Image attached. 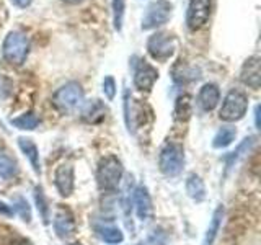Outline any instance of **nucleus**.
<instances>
[{"mask_svg":"<svg viewBox=\"0 0 261 245\" xmlns=\"http://www.w3.org/2000/svg\"><path fill=\"white\" fill-rule=\"evenodd\" d=\"M159 80V70L150 62L141 59L134 67V87L141 92H150Z\"/></svg>","mask_w":261,"mask_h":245,"instance_id":"1a4fd4ad","label":"nucleus"},{"mask_svg":"<svg viewBox=\"0 0 261 245\" xmlns=\"http://www.w3.org/2000/svg\"><path fill=\"white\" fill-rule=\"evenodd\" d=\"M13 206H15L13 211L18 212L24 223H30V220H31V211H30V204L27 203V200H24V198H16Z\"/></svg>","mask_w":261,"mask_h":245,"instance_id":"cd10ccee","label":"nucleus"},{"mask_svg":"<svg viewBox=\"0 0 261 245\" xmlns=\"http://www.w3.org/2000/svg\"><path fill=\"white\" fill-rule=\"evenodd\" d=\"M30 47L31 44L27 33H23L20 30H12L7 33L2 43V56L5 62L15 65V67H20L28 59Z\"/></svg>","mask_w":261,"mask_h":245,"instance_id":"f257e3e1","label":"nucleus"},{"mask_svg":"<svg viewBox=\"0 0 261 245\" xmlns=\"http://www.w3.org/2000/svg\"><path fill=\"white\" fill-rule=\"evenodd\" d=\"M237 137V129L232 128V126H224L220 128L214 139H212V145L216 147V149H224V147L230 145Z\"/></svg>","mask_w":261,"mask_h":245,"instance_id":"412c9836","label":"nucleus"},{"mask_svg":"<svg viewBox=\"0 0 261 245\" xmlns=\"http://www.w3.org/2000/svg\"><path fill=\"white\" fill-rule=\"evenodd\" d=\"M103 93L110 102L114 100V96H116V80L111 76H106L103 79Z\"/></svg>","mask_w":261,"mask_h":245,"instance_id":"c85d7f7f","label":"nucleus"},{"mask_svg":"<svg viewBox=\"0 0 261 245\" xmlns=\"http://www.w3.org/2000/svg\"><path fill=\"white\" fill-rule=\"evenodd\" d=\"M73 245H80V243H73Z\"/></svg>","mask_w":261,"mask_h":245,"instance_id":"c9c22d12","label":"nucleus"},{"mask_svg":"<svg viewBox=\"0 0 261 245\" xmlns=\"http://www.w3.org/2000/svg\"><path fill=\"white\" fill-rule=\"evenodd\" d=\"M54 183L62 196H65V198L70 196L73 191V167L69 165V163L57 167L54 174Z\"/></svg>","mask_w":261,"mask_h":245,"instance_id":"ddd939ff","label":"nucleus"},{"mask_svg":"<svg viewBox=\"0 0 261 245\" xmlns=\"http://www.w3.org/2000/svg\"><path fill=\"white\" fill-rule=\"evenodd\" d=\"M186 193L196 203L204 201V198H206V186H204V182L199 175L191 174L186 178Z\"/></svg>","mask_w":261,"mask_h":245,"instance_id":"f3484780","label":"nucleus"},{"mask_svg":"<svg viewBox=\"0 0 261 245\" xmlns=\"http://www.w3.org/2000/svg\"><path fill=\"white\" fill-rule=\"evenodd\" d=\"M159 167L163 175L176 177L181 174L185 167V151L183 145L170 142L162 149L159 157Z\"/></svg>","mask_w":261,"mask_h":245,"instance_id":"0eeeda50","label":"nucleus"},{"mask_svg":"<svg viewBox=\"0 0 261 245\" xmlns=\"http://www.w3.org/2000/svg\"><path fill=\"white\" fill-rule=\"evenodd\" d=\"M255 125H256V128L259 129V105L255 108Z\"/></svg>","mask_w":261,"mask_h":245,"instance_id":"473e14b6","label":"nucleus"},{"mask_svg":"<svg viewBox=\"0 0 261 245\" xmlns=\"http://www.w3.org/2000/svg\"><path fill=\"white\" fill-rule=\"evenodd\" d=\"M13 209L8 206V204H5L4 201H0V214H4V216H13Z\"/></svg>","mask_w":261,"mask_h":245,"instance_id":"7c9ffc66","label":"nucleus"},{"mask_svg":"<svg viewBox=\"0 0 261 245\" xmlns=\"http://www.w3.org/2000/svg\"><path fill=\"white\" fill-rule=\"evenodd\" d=\"M126 4H127V0H111V10H113V28H114V31H118V33H121V31H122V24H124Z\"/></svg>","mask_w":261,"mask_h":245,"instance_id":"b1692460","label":"nucleus"},{"mask_svg":"<svg viewBox=\"0 0 261 245\" xmlns=\"http://www.w3.org/2000/svg\"><path fill=\"white\" fill-rule=\"evenodd\" d=\"M255 144V137L253 136H250V137H247L245 141L239 145V149H237L235 152H232L230 155L227 157V168H230L232 165H233V162L239 159V157H242L243 155V152H248L250 151V147Z\"/></svg>","mask_w":261,"mask_h":245,"instance_id":"a878e982","label":"nucleus"},{"mask_svg":"<svg viewBox=\"0 0 261 245\" xmlns=\"http://www.w3.org/2000/svg\"><path fill=\"white\" fill-rule=\"evenodd\" d=\"M222 217H224V208H222V204H220V206L216 208L214 214H212V219H211V223H209L206 235H204L202 245H212V243H214L216 237H217V232H219V229H220V223H222Z\"/></svg>","mask_w":261,"mask_h":245,"instance_id":"6ab92c4d","label":"nucleus"},{"mask_svg":"<svg viewBox=\"0 0 261 245\" xmlns=\"http://www.w3.org/2000/svg\"><path fill=\"white\" fill-rule=\"evenodd\" d=\"M10 122H12V125H13L16 129H21V131H33V129H36V128H38V125H39V118H38V114H36V113L28 111V113H23V114H20V116L13 118Z\"/></svg>","mask_w":261,"mask_h":245,"instance_id":"5701e85b","label":"nucleus"},{"mask_svg":"<svg viewBox=\"0 0 261 245\" xmlns=\"http://www.w3.org/2000/svg\"><path fill=\"white\" fill-rule=\"evenodd\" d=\"M106 114H108V108L98 98L85 102L80 110V118L85 122H88V125H100L101 121H105Z\"/></svg>","mask_w":261,"mask_h":245,"instance_id":"9b49d317","label":"nucleus"},{"mask_svg":"<svg viewBox=\"0 0 261 245\" xmlns=\"http://www.w3.org/2000/svg\"><path fill=\"white\" fill-rule=\"evenodd\" d=\"M198 102L204 111H212L220 102V90L216 84H204L199 90Z\"/></svg>","mask_w":261,"mask_h":245,"instance_id":"2eb2a0df","label":"nucleus"},{"mask_svg":"<svg viewBox=\"0 0 261 245\" xmlns=\"http://www.w3.org/2000/svg\"><path fill=\"white\" fill-rule=\"evenodd\" d=\"M35 200H36V204H38V211L41 217H43V223L47 224L49 223V206H47V201H46V196L43 193L41 188H36L35 190Z\"/></svg>","mask_w":261,"mask_h":245,"instance_id":"bb28decb","label":"nucleus"},{"mask_svg":"<svg viewBox=\"0 0 261 245\" xmlns=\"http://www.w3.org/2000/svg\"><path fill=\"white\" fill-rule=\"evenodd\" d=\"M12 245H31V243L28 240H24V239H18V240L12 242Z\"/></svg>","mask_w":261,"mask_h":245,"instance_id":"f704fd0d","label":"nucleus"},{"mask_svg":"<svg viewBox=\"0 0 261 245\" xmlns=\"http://www.w3.org/2000/svg\"><path fill=\"white\" fill-rule=\"evenodd\" d=\"M191 111H193V98L190 95H179L175 103L173 118L176 121H186L190 119Z\"/></svg>","mask_w":261,"mask_h":245,"instance_id":"aec40b11","label":"nucleus"},{"mask_svg":"<svg viewBox=\"0 0 261 245\" xmlns=\"http://www.w3.org/2000/svg\"><path fill=\"white\" fill-rule=\"evenodd\" d=\"M10 2H12L16 8H28V7L33 4V0H10Z\"/></svg>","mask_w":261,"mask_h":245,"instance_id":"2f4dec72","label":"nucleus"},{"mask_svg":"<svg viewBox=\"0 0 261 245\" xmlns=\"http://www.w3.org/2000/svg\"><path fill=\"white\" fill-rule=\"evenodd\" d=\"M134 203H136V211L137 216L142 223H147L152 217V200L149 190L145 186H137L134 191Z\"/></svg>","mask_w":261,"mask_h":245,"instance_id":"4468645a","label":"nucleus"},{"mask_svg":"<svg viewBox=\"0 0 261 245\" xmlns=\"http://www.w3.org/2000/svg\"><path fill=\"white\" fill-rule=\"evenodd\" d=\"M95 231L101 240L108 242V243H121L124 240V235H122L121 229L114 227V226H96Z\"/></svg>","mask_w":261,"mask_h":245,"instance_id":"4be33fe9","label":"nucleus"},{"mask_svg":"<svg viewBox=\"0 0 261 245\" xmlns=\"http://www.w3.org/2000/svg\"><path fill=\"white\" fill-rule=\"evenodd\" d=\"M240 80L243 85L253 90L261 87V59L259 56H251L243 62L240 69Z\"/></svg>","mask_w":261,"mask_h":245,"instance_id":"9d476101","label":"nucleus"},{"mask_svg":"<svg viewBox=\"0 0 261 245\" xmlns=\"http://www.w3.org/2000/svg\"><path fill=\"white\" fill-rule=\"evenodd\" d=\"M18 145H20L21 152L28 157V160H30V163H31L33 170H35L36 174H39V172H41V165H39V151H38L36 144L33 142V139H30V137H18Z\"/></svg>","mask_w":261,"mask_h":245,"instance_id":"dca6fc26","label":"nucleus"},{"mask_svg":"<svg viewBox=\"0 0 261 245\" xmlns=\"http://www.w3.org/2000/svg\"><path fill=\"white\" fill-rule=\"evenodd\" d=\"M122 178V163L114 155H106L98 163L96 180L101 190H116Z\"/></svg>","mask_w":261,"mask_h":245,"instance_id":"39448f33","label":"nucleus"},{"mask_svg":"<svg viewBox=\"0 0 261 245\" xmlns=\"http://www.w3.org/2000/svg\"><path fill=\"white\" fill-rule=\"evenodd\" d=\"M178 39L170 31H157L147 39V53L153 61L167 62L176 51Z\"/></svg>","mask_w":261,"mask_h":245,"instance_id":"7ed1b4c3","label":"nucleus"},{"mask_svg":"<svg viewBox=\"0 0 261 245\" xmlns=\"http://www.w3.org/2000/svg\"><path fill=\"white\" fill-rule=\"evenodd\" d=\"M54 231L61 239H69L75 234V220L69 209L61 208L54 216Z\"/></svg>","mask_w":261,"mask_h":245,"instance_id":"f8f14e48","label":"nucleus"},{"mask_svg":"<svg viewBox=\"0 0 261 245\" xmlns=\"http://www.w3.org/2000/svg\"><path fill=\"white\" fill-rule=\"evenodd\" d=\"M171 74H173V79H175V82H178V84H185V82L199 79V70L193 67V65H188L183 61H178L173 65Z\"/></svg>","mask_w":261,"mask_h":245,"instance_id":"a211bd4d","label":"nucleus"},{"mask_svg":"<svg viewBox=\"0 0 261 245\" xmlns=\"http://www.w3.org/2000/svg\"><path fill=\"white\" fill-rule=\"evenodd\" d=\"M61 2L67 4V5H79V4L84 2V0H61Z\"/></svg>","mask_w":261,"mask_h":245,"instance_id":"72a5a7b5","label":"nucleus"},{"mask_svg":"<svg viewBox=\"0 0 261 245\" xmlns=\"http://www.w3.org/2000/svg\"><path fill=\"white\" fill-rule=\"evenodd\" d=\"M150 242L153 245H165L167 243V234L162 229H155L150 234Z\"/></svg>","mask_w":261,"mask_h":245,"instance_id":"c756f323","label":"nucleus"},{"mask_svg":"<svg viewBox=\"0 0 261 245\" xmlns=\"http://www.w3.org/2000/svg\"><path fill=\"white\" fill-rule=\"evenodd\" d=\"M247 110H248L247 95L240 92V90L233 88L225 95L224 103L220 106V111H219V118L227 122H235V121H240L245 114H247Z\"/></svg>","mask_w":261,"mask_h":245,"instance_id":"423d86ee","label":"nucleus"},{"mask_svg":"<svg viewBox=\"0 0 261 245\" xmlns=\"http://www.w3.org/2000/svg\"><path fill=\"white\" fill-rule=\"evenodd\" d=\"M212 2L211 0H190L186 10V27L191 31H198L211 18Z\"/></svg>","mask_w":261,"mask_h":245,"instance_id":"6e6552de","label":"nucleus"},{"mask_svg":"<svg viewBox=\"0 0 261 245\" xmlns=\"http://www.w3.org/2000/svg\"><path fill=\"white\" fill-rule=\"evenodd\" d=\"M16 174V163L5 154H0V177L10 180Z\"/></svg>","mask_w":261,"mask_h":245,"instance_id":"393cba45","label":"nucleus"},{"mask_svg":"<svg viewBox=\"0 0 261 245\" xmlns=\"http://www.w3.org/2000/svg\"><path fill=\"white\" fill-rule=\"evenodd\" d=\"M171 13H173V4L170 0H153L145 8L141 30L150 31L163 27V24H167L170 21Z\"/></svg>","mask_w":261,"mask_h":245,"instance_id":"20e7f679","label":"nucleus"},{"mask_svg":"<svg viewBox=\"0 0 261 245\" xmlns=\"http://www.w3.org/2000/svg\"><path fill=\"white\" fill-rule=\"evenodd\" d=\"M82 103H84V88L79 82H67L65 85L57 88L53 95L54 108L62 114L75 111Z\"/></svg>","mask_w":261,"mask_h":245,"instance_id":"f03ea898","label":"nucleus"}]
</instances>
